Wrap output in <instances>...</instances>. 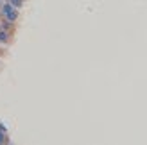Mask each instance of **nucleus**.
I'll return each instance as SVG.
<instances>
[{"mask_svg":"<svg viewBox=\"0 0 147 145\" xmlns=\"http://www.w3.org/2000/svg\"><path fill=\"white\" fill-rule=\"evenodd\" d=\"M2 14L7 18V21H14V20L18 18V11L14 9L11 4H4L2 5Z\"/></svg>","mask_w":147,"mask_h":145,"instance_id":"obj_1","label":"nucleus"},{"mask_svg":"<svg viewBox=\"0 0 147 145\" xmlns=\"http://www.w3.org/2000/svg\"><path fill=\"white\" fill-rule=\"evenodd\" d=\"M9 41V32H5L4 29L0 31V43H7Z\"/></svg>","mask_w":147,"mask_h":145,"instance_id":"obj_2","label":"nucleus"},{"mask_svg":"<svg viewBox=\"0 0 147 145\" xmlns=\"http://www.w3.org/2000/svg\"><path fill=\"white\" fill-rule=\"evenodd\" d=\"M11 4H13L14 7H20V5H22V0H11Z\"/></svg>","mask_w":147,"mask_h":145,"instance_id":"obj_3","label":"nucleus"}]
</instances>
